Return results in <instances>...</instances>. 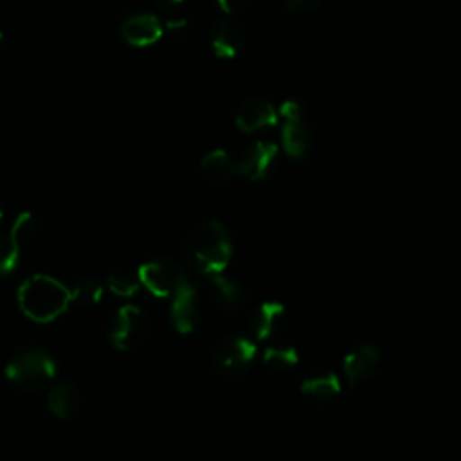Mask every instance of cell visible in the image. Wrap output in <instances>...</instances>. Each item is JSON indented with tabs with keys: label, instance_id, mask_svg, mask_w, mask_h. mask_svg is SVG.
<instances>
[{
	"label": "cell",
	"instance_id": "cell-1",
	"mask_svg": "<svg viewBox=\"0 0 461 461\" xmlns=\"http://www.w3.org/2000/svg\"><path fill=\"white\" fill-rule=\"evenodd\" d=\"M18 306L34 322H50L67 312L72 303L70 288L52 276L34 274L27 277L16 294Z\"/></svg>",
	"mask_w": 461,
	"mask_h": 461
},
{
	"label": "cell",
	"instance_id": "cell-2",
	"mask_svg": "<svg viewBox=\"0 0 461 461\" xmlns=\"http://www.w3.org/2000/svg\"><path fill=\"white\" fill-rule=\"evenodd\" d=\"M189 261L203 276L221 274L232 256V241L227 227L216 220L198 223L187 236Z\"/></svg>",
	"mask_w": 461,
	"mask_h": 461
},
{
	"label": "cell",
	"instance_id": "cell-3",
	"mask_svg": "<svg viewBox=\"0 0 461 461\" xmlns=\"http://www.w3.org/2000/svg\"><path fill=\"white\" fill-rule=\"evenodd\" d=\"M54 357L40 346H22L13 351L5 364L7 382L22 393H40L56 376Z\"/></svg>",
	"mask_w": 461,
	"mask_h": 461
},
{
	"label": "cell",
	"instance_id": "cell-4",
	"mask_svg": "<svg viewBox=\"0 0 461 461\" xmlns=\"http://www.w3.org/2000/svg\"><path fill=\"white\" fill-rule=\"evenodd\" d=\"M149 333L148 315L135 304L121 306L108 322V340L119 351L140 346Z\"/></svg>",
	"mask_w": 461,
	"mask_h": 461
},
{
	"label": "cell",
	"instance_id": "cell-5",
	"mask_svg": "<svg viewBox=\"0 0 461 461\" xmlns=\"http://www.w3.org/2000/svg\"><path fill=\"white\" fill-rule=\"evenodd\" d=\"M277 113L283 119L281 142H283L285 153L292 158L304 157L313 144V133L304 117V110L301 103L288 99L279 106Z\"/></svg>",
	"mask_w": 461,
	"mask_h": 461
},
{
	"label": "cell",
	"instance_id": "cell-6",
	"mask_svg": "<svg viewBox=\"0 0 461 461\" xmlns=\"http://www.w3.org/2000/svg\"><path fill=\"white\" fill-rule=\"evenodd\" d=\"M38 220L32 212L22 211L7 230H0V277L11 276L20 263L22 247L36 234Z\"/></svg>",
	"mask_w": 461,
	"mask_h": 461
},
{
	"label": "cell",
	"instance_id": "cell-7",
	"mask_svg": "<svg viewBox=\"0 0 461 461\" xmlns=\"http://www.w3.org/2000/svg\"><path fill=\"white\" fill-rule=\"evenodd\" d=\"M256 357V344L243 335H223L212 348V366L225 376L247 371Z\"/></svg>",
	"mask_w": 461,
	"mask_h": 461
},
{
	"label": "cell",
	"instance_id": "cell-8",
	"mask_svg": "<svg viewBox=\"0 0 461 461\" xmlns=\"http://www.w3.org/2000/svg\"><path fill=\"white\" fill-rule=\"evenodd\" d=\"M137 276L140 285L160 299L171 297L178 285L185 279L180 265L171 258H153L142 263Z\"/></svg>",
	"mask_w": 461,
	"mask_h": 461
},
{
	"label": "cell",
	"instance_id": "cell-9",
	"mask_svg": "<svg viewBox=\"0 0 461 461\" xmlns=\"http://www.w3.org/2000/svg\"><path fill=\"white\" fill-rule=\"evenodd\" d=\"M277 153L279 149L274 142H254L236 158L238 176H243L247 180H265L276 166Z\"/></svg>",
	"mask_w": 461,
	"mask_h": 461
},
{
	"label": "cell",
	"instance_id": "cell-10",
	"mask_svg": "<svg viewBox=\"0 0 461 461\" xmlns=\"http://www.w3.org/2000/svg\"><path fill=\"white\" fill-rule=\"evenodd\" d=\"M164 34V25L153 13L139 11L128 14L121 23V36L131 47H149Z\"/></svg>",
	"mask_w": 461,
	"mask_h": 461
},
{
	"label": "cell",
	"instance_id": "cell-11",
	"mask_svg": "<svg viewBox=\"0 0 461 461\" xmlns=\"http://www.w3.org/2000/svg\"><path fill=\"white\" fill-rule=\"evenodd\" d=\"M169 319L178 333H191L198 321V295L193 283L185 277L171 295Z\"/></svg>",
	"mask_w": 461,
	"mask_h": 461
},
{
	"label": "cell",
	"instance_id": "cell-12",
	"mask_svg": "<svg viewBox=\"0 0 461 461\" xmlns=\"http://www.w3.org/2000/svg\"><path fill=\"white\" fill-rule=\"evenodd\" d=\"M279 122V113L268 103L261 97H249L241 101V104L236 110V126L245 131L252 133L263 128H274Z\"/></svg>",
	"mask_w": 461,
	"mask_h": 461
},
{
	"label": "cell",
	"instance_id": "cell-13",
	"mask_svg": "<svg viewBox=\"0 0 461 461\" xmlns=\"http://www.w3.org/2000/svg\"><path fill=\"white\" fill-rule=\"evenodd\" d=\"M245 45V32L232 18H220L211 29V47L216 58L232 59Z\"/></svg>",
	"mask_w": 461,
	"mask_h": 461
},
{
	"label": "cell",
	"instance_id": "cell-14",
	"mask_svg": "<svg viewBox=\"0 0 461 461\" xmlns=\"http://www.w3.org/2000/svg\"><path fill=\"white\" fill-rule=\"evenodd\" d=\"M380 364V353L373 344H358L349 349L342 360V371L349 384L369 378Z\"/></svg>",
	"mask_w": 461,
	"mask_h": 461
},
{
	"label": "cell",
	"instance_id": "cell-15",
	"mask_svg": "<svg viewBox=\"0 0 461 461\" xmlns=\"http://www.w3.org/2000/svg\"><path fill=\"white\" fill-rule=\"evenodd\" d=\"M286 310L277 301L261 303L249 319V330L258 340H267L277 335L285 324Z\"/></svg>",
	"mask_w": 461,
	"mask_h": 461
},
{
	"label": "cell",
	"instance_id": "cell-16",
	"mask_svg": "<svg viewBox=\"0 0 461 461\" xmlns=\"http://www.w3.org/2000/svg\"><path fill=\"white\" fill-rule=\"evenodd\" d=\"M50 414L59 420H72L81 409V393L72 382H58L47 394Z\"/></svg>",
	"mask_w": 461,
	"mask_h": 461
},
{
	"label": "cell",
	"instance_id": "cell-17",
	"mask_svg": "<svg viewBox=\"0 0 461 461\" xmlns=\"http://www.w3.org/2000/svg\"><path fill=\"white\" fill-rule=\"evenodd\" d=\"M200 173L211 182H225L238 175V164L229 151L218 148L202 157Z\"/></svg>",
	"mask_w": 461,
	"mask_h": 461
},
{
	"label": "cell",
	"instance_id": "cell-18",
	"mask_svg": "<svg viewBox=\"0 0 461 461\" xmlns=\"http://www.w3.org/2000/svg\"><path fill=\"white\" fill-rule=\"evenodd\" d=\"M209 279V288H211V294L214 297V301L221 306V308H227V310H232L236 306H240L245 299V292L243 288L223 276L221 274H212V276H207Z\"/></svg>",
	"mask_w": 461,
	"mask_h": 461
},
{
	"label": "cell",
	"instance_id": "cell-19",
	"mask_svg": "<svg viewBox=\"0 0 461 461\" xmlns=\"http://www.w3.org/2000/svg\"><path fill=\"white\" fill-rule=\"evenodd\" d=\"M301 393L315 402H324L331 400L340 393V380L335 373H322L306 378L301 384Z\"/></svg>",
	"mask_w": 461,
	"mask_h": 461
},
{
	"label": "cell",
	"instance_id": "cell-20",
	"mask_svg": "<svg viewBox=\"0 0 461 461\" xmlns=\"http://www.w3.org/2000/svg\"><path fill=\"white\" fill-rule=\"evenodd\" d=\"M70 297H72V303L85 306V308H92L103 301L104 288L94 277H79L70 286Z\"/></svg>",
	"mask_w": 461,
	"mask_h": 461
},
{
	"label": "cell",
	"instance_id": "cell-21",
	"mask_svg": "<svg viewBox=\"0 0 461 461\" xmlns=\"http://www.w3.org/2000/svg\"><path fill=\"white\" fill-rule=\"evenodd\" d=\"M263 362L274 371H290L297 366L299 355L292 346H268L263 351Z\"/></svg>",
	"mask_w": 461,
	"mask_h": 461
},
{
	"label": "cell",
	"instance_id": "cell-22",
	"mask_svg": "<svg viewBox=\"0 0 461 461\" xmlns=\"http://www.w3.org/2000/svg\"><path fill=\"white\" fill-rule=\"evenodd\" d=\"M106 286L108 290L117 295V297H122V299H128V297H133L137 292H139V286H140V281H139V276H133L130 272H112L108 274L106 277Z\"/></svg>",
	"mask_w": 461,
	"mask_h": 461
},
{
	"label": "cell",
	"instance_id": "cell-23",
	"mask_svg": "<svg viewBox=\"0 0 461 461\" xmlns=\"http://www.w3.org/2000/svg\"><path fill=\"white\" fill-rule=\"evenodd\" d=\"M164 34H169L171 38L178 40V38H184L187 34V20L182 18V16H169L164 23Z\"/></svg>",
	"mask_w": 461,
	"mask_h": 461
},
{
	"label": "cell",
	"instance_id": "cell-24",
	"mask_svg": "<svg viewBox=\"0 0 461 461\" xmlns=\"http://www.w3.org/2000/svg\"><path fill=\"white\" fill-rule=\"evenodd\" d=\"M322 0H286V7L290 11H310L315 9Z\"/></svg>",
	"mask_w": 461,
	"mask_h": 461
},
{
	"label": "cell",
	"instance_id": "cell-25",
	"mask_svg": "<svg viewBox=\"0 0 461 461\" xmlns=\"http://www.w3.org/2000/svg\"><path fill=\"white\" fill-rule=\"evenodd\" d=\"M216 2H218L220 9L227 14H232V13L240 11L247 4V0H216Z\"/></svg>",
	"mask_w": 461,
	"mask_h": 461
},
{
	"label": "cell",
	"instance_id": "cell-26",
	"mask_svg": "<svg viewBox=\"0 0 461 461\" xmlns=\"http://www.w3.org/2000/svg\"><path fill=\"white\" fill-rule=\"evenodd\" d=\"M153 4H155L160 11L173 14V13L184 4V0H153Z\"/></svg>",
	"mask_w": 461,
	"mask_h": 461
},
{
	"label": "cell",
	"instance_id": "cell-27",
	"mask_svg": "<svg viewBox=\"0 0 461 461\" xmlns=\"http://www.w3.org/2000/svg\"><path fill=\"white\" fill-rule=\"evenodd\" d=\"M4 216H5V207H4V202L0 200V221L4 220Z\"/></svg>",
	"mask_w": 461,
	"mask_h": 461
},
{
	"label": "cell",
	"instance_id": "cell-28",
	"mask_svg": "<svg viewBox=\"0 0 461 461\" xmlns=\"http://www.w3.org/2000/svg\"><path fill=\"white\" fill-rule=\"evenodd\" d=\"M2 40H4V32H2V29H0V43H2Z\"/></svg>",
	"mask_w": 461,
	"mask_h": 461
}]
</instances>
